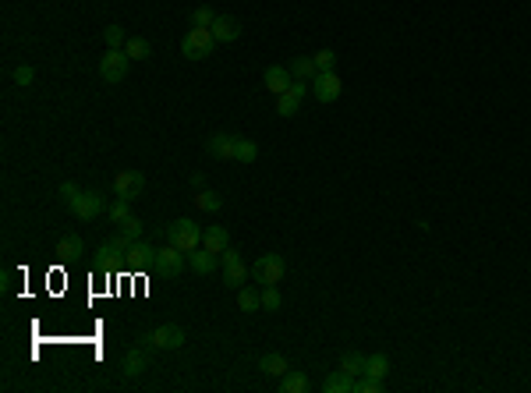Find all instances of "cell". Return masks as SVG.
Instances as JSON below:
<instances>
[{"mask_svg": "<svg viewBox=\"0 0 531 393\" xmlns=\"http://www.w3.org/2000/svg\"><path fill=\"white\" fill-rule=\"evenodd\" d=\"M212 21H216V11H212V7H206V4L192 11V29H210Z\"/></svg>", "mask_w": 531, "mask_h": 393, "instance_id": "obj_31", "label": "cell"}, {"mask_svg": "<svg viewBox=\"0 0 531 393\" xmlns=\"http://www.w3.org/2000/svg\"><path fill=\"white\" fill-rule=\"evenodd\" d=\"M210 32L216 36V43H234L241 36V21L230 14H216V21L210 25Z\"/></svg>", "mask_w": 531, "mask_h": 393, "instance_id": "obj_11", "label": "cell"}, {"mask_svg": "<svg viewBox=\"0 0 531 393\" xmlns=\"http://www.w3.org/2000/svg\"><path fill=\"white\" fill-rule=\"evenodd\" d=\"M145 369H149V351H145V347H135V351H128V354H124V362H120V372H124L128 379L142 376Z\"/></svg>", "mask_w": 531, "mask_h": 393, "instance_id": "obj_13", "label": "cell"}, {"mask_svg": "<svg viewBox=\"0 0 531 393\" xmlns=\"http://www.w3.org/2000/svg\"><path fill=\"white\" fill-rule=\"evenodd\" d=\"M234 160H237V163H244V167H248V163H255V160H259V146H255L252 138H241V135H237Z\"/></svg>", "mask_w": 531, "mask_h": 393, "instance_id": "obj_22", "label": "cell"}, {"mask_svg": "<svg viewBox=\"0 0 531 393\" xmlns=\"http://www.w3.org/2000/svg\"><path fill=\"white\" fill-rule=\"evenodd\" d=\"M14 82L25 89V86H32V82H36V71H32L29 64H21V68H14Z\"/></svg>", "mask_w": 531, "mask_h": 393, "instance_id": "obj_36", "label": "cell"}, {"mask_svg": "<svg viewBox=\"0 0 531 393\" xmlns=\"http://www.w3.org/2000/svg\"><path fill=\"white\" fill-rule=\"evenodd\" d=\"M287 68H291V75H294L298 82H312V78L319 75V68H316V61H312V57H294Z\"/></svg>", "mask_w": 531, "mask_h": 393, "instance_id": "obj_20", "label": "cell"}, {"mask_svg": "<svg viewBox=\"0 0 531 393\" xmlns=\"http://www.w3.org/2000/svg\"><path fill=\"white\" fill-rule=\"evenodd\" d=\"M128 64H131V57H128L124 50H106L103 57H100V75H103L106 86H117V82H124V75H128Z\"/></svg>", "mask_w": 531, "mask_h": 393, "instance_id": "obj_4", "label": "cell"}, {"mask_svg": "<svg viewBox=\"0 0 531 393\" xmlns=\"http://www.w3.org/2000/svg\"><path fill=\"white\" fill-rule=\"evenodd\" d=\"M142 227H145L142 220H135V216H128V220L120 223V234H124V238H131V241H138V238H142Z\"/></svg>", "mask_w": 531, "mask_h": 393, "instance_id": "obj_35", "label": "cell"}, {"mask_svg": "<svg viewBox=\"0 0 531 393\" xmlns=\"http://www.w3.org/2000/svg\"><path fill=\"white\" fill-rule=\"evenodd\" d=\"M234 262H241V252H237V248H227V252H220V266H234Z\"/></svg>", "mask_w": 531, "mask_h": 393, "instance_id": "obj_37", "label": "cell"}, {"mask_svg": "<svg viewBox=\"0 0 531 393\" xmlns=\"http://www.w3.org/2000/svg\"><path fill=\"white\" fill-rule=\"evenodd\" d=\"M312 61H316L319 71H336V53L333 50H319V53H312Z\"/></svg>", "mask_w": 531, "mask_h": 393, "instance_id": "obj_34", "label": "cell"}, {"mask_svg": "<svg viewBox=\"0 0 531 393\" xmlns=\"http://www.w3.org/2000/svg\"><path fill=\"white\" fill-rule=\"evenodd\" d=\"M128 216H131V202H128V198H117V202H110V209H106V220H110V223H117V227H120Z\"/></svg>", "mask_w": 531, "mask_h": 393, "instance_id": "obj_28", "label": "cell"}, {"mask_svg": "<svg viewBox=\"0 0 531 393\" xmlns=\"http://www.w3.org/2000/svg\"><path fill=\"white\" fill-rule=\"evenodd\" d=\"M284 305V297L277 291V284H269V287H262V312H277Z\"/></svg>", "mask_w": 531, "mask_h": 393, "instance_id": "obj_32", "label": "cell"}, {"mask_svg": "<svg viewBox=\"0 0 531 393\" xmlns=\"http://www.w3.org/2000/svg\"><path fill=\"white\" fill-rule=\"evenodd\" d=\"M340 369H344L347 376H361V372H365V358H361L358 351H347V354L340 358Z\"/></svg>", "mask_w": 531, "mask_h": 393, "instance_id": "obj_30", "label": "cell"}, {"mask_svg": "<svg viewBox=\"0 0 531 393\" xmlns=\"http://www.w3.org/2000/svg\"><path fill=\"white\" fill-rule=\"evenodd\" d=\"M142 340H145L149 347H160V351H177V347L185 344V330H181V326H174V322H167V326L149 330Z\"/></svg>", "mask_w": 531, "mask_h": 393, "instance_id": "obj_5", "label": "cell"}, {"mask_svg": "<svg viewBox=\"0 0 531 393\" xmlns=\"http://www.w3.org/2000/svg\"><path fill=\"white\" fill-rule=\"evenodd\" d=\"M244 284H248V266H244V262L223 266V287H234V291H241Z\"/></svg>", "mask_w": 531, "mask_h": 393, "instance_id": "obj_18", "label": "cell"}, {"mask_svg": "<svg viewBox=\"0 0 531 393\" xmlns=\"http://www.w3.org/2000/svg\"><path fill=\"white\" fill-rule=\"evenodd\" d=\"M195 205H199L202 213H220V209H223V195H220V192H206V188H202V192L195 195Z\"/></svg>", "mask_w": 531, "mask_h": 393, "instance_id": "obj_27", "label": "cell"}, {"mask_svg": "<svg viewBox=\"0 0 531 393\" xmlns=\"http://www.w3.org/2000/svg\"><path fill=\"white\" fill-rule=\"evenodd\" d=\"M340 93H344V82L336 71H319L312 78V96L319 103H333V99H340Z\"/></svg>", "mask_w": 531, "mask_h": 393, "instance_id": "obj_8", "label": "cell"}, {"mask_svg": "<svg viewBox=\"0 0 531 393\" xmlns=\"http://www.w3.org/2000/svg\"><path fill=\"white\" fill-rule=\"evenodd\" d=\"M103 43H106V50H124L128 36H124V29H120V25H106V29H103Z\"/></svg>", "mask_w": 531, "mask_h": 393, "instance_id": "obj_29", "label": "cell"}, {"mask_svg": "<svg viewBox=\"0 0 531 393\" xmlns=\"http://www.w3.org/2000/svg\"><path fill=\"white\" fill-rule=\"evenodd\" d=\"M202 245L210 248V252H227L230 248V234H227V227H206L202 230Z\"/></svg>", "mask_w": 531, "mask_h": 393, "instance_id": "obj_16", "label": "cell"}, {"mask_svg": "<svg viewBox=\"0 0 531 393\" xmlns=\"http://www.w3.org/2000/svg\"><path fill=\"white\" fill-rule=\"evenodd\" d=\"M167 241H170V245H177L185 255H192V252L202 245V227H199L195 220L181 216V220L167 223Z\"/></svg>", "mask_w": 531, "mask_h": 393, "instance_id": "obj_1", "label": "cell"}, {"mask_svg": "<svg viewBox=\"0 0 531 393\" xmlns=\"http://www.w3.org/2000/svg\"><path fill=\"white\" fill-rule=\"evenodd\" d=\"M212 50H216V36L210 29H188V36L181 39V53L188 61H206Z\"/></svg>", "mask_w": 531, "mask_h": 393, "instance_id": "obj_2", "label": "cell"}, {"mask_svg": "<svg viewBox=\"0 0 531 393\" xmlns=\"http://www.w3.org/2000/svg\"><path fill=\"white\" fill-rule=\"evenodd\" d=\"M262 82H266V89H269L273 96H280V93H287V89L294 86V75H291V68H284V64H269L266 75H262Z\"/></svg>", "mask_w": 531, "mask_h": 393, "instance_id": "obj_10", "label": "cell"}, {"mask_svg": "<svg viewBox=\"0 0 531 393\" xmlns=\"http://www.w3.org/2000/svg\"><path fill=\"white\" fill-rule=\"evenodd\" d=\"M113 192H117V198H138L142 192H145V178L138 174V170H117L113 174Z\"/></svg>", "mask_w": 531, "mask_h": 393, "instance_id": "obj_9", "label": "cell"}, {"mask_svg": "<svg viewBox=\"0 0 531 393\" xmlns=\"http://www.w3.org/2000/svg\"><path fill=\"white\" fill-rule=\"evenodd\" d=\"M234 146H237V135H212L206 142V153L212 160H234Z\"/></svg>", "mask_w": 531, "mask_h": 393, "instance_id": "obj_14", "label": "cell"}, {"mask_svg": "<svg viewBox=\"0 0 531 393\" xmlns=\"http://www.w3.org/2000/svg\"><path fill=\"white\" fill-rule=\"evenodd\" d=\"M259 369H262L266 376H277V379L291 372V365H287V358H284V354H273V351H269V354H262V362H259Z\"/></svg>", "mask_w": 531, "mask_h": 393, "instance_id": "obj_19", "label": "cell"}, {"mask_svg": "<svg viewBox=\"0 0 531 393\" xmlns=\"http://www.w3.org/2000/svg\"><path fill=\"white\" fill-rule=\"evenodd\" d=\"M237 308H241V312H259V308H262V291H255V287L244 284V287L237 291Z\"/></svg>", "mask_w": 531, "mask_h": 393, "instance_id": "obj_24", "label": "cell"}, {"mask_svg": "<svg viewBox=\"0 0 531 393\" xmlns=\"http://www.w3.org/2000/svg\"><path fill=\"white\" fill-rule=\"evenodd\" d=\"M185 262H188V255H185L177 245H170V241H167L163 248H156V266H160V273H163V277H170V280H174V277H181V273H185Z\"/></svg>", "mask_w": 531, "mask_h": 393, "instance_id": "obj_6", "label": "cell"}, {"mask_svg": "<svg viewBox=\"0 0 531 393\" xmlns=\"http://www.w3.org/2000/svg\"><path fill=\"white\" fill-rule=\"evenodd\" d=\"M124 53H128L131 61H149V57H153V46H149V39H142V36H128Z\"/></svg>", "mask_w": 531, "mask_h": 393, "instance_id": "obj_21", "label": "cell"}, {"mask_svg": "<svg viewBox=\"0 0 531 393\" xmlns=\"http://www.w3.org/2000/svg\"><path fill=\"white\" fill-rule=\"evenodd\" d=\"M61 198H64V202H71V198H78V185H71V181H64V185H61Z\"/></svg>", "mask_w": 531, "mask_h": 393, "instance_id": "obj_38", "label": "cell"}, {"mask_svg": "<svg viewBox=\"0 0 531 393\" xmlns=\"http://www.w3.org/2000/svg\"><path fill=\"white\" fill-rule=\"evenodd\" d=\"M280 390L284 393H305L309 390V376H305V372H287V376H280Z\"/></svg>", "mask_w": 531, "mask_h": 393, "instance_id": "obj_26", "label": "cell"}, {"mask_svg": "<svg viewBox=\"0 0 531 393\" xmlns=\"http://www.w3.org/2000/svg\"><path fill=\"white\" fill-rule=\"evenodd\" d=\"M188 262H192V270H195L199 277H210V273H216V266H220V255L210 252L206 245H199V248L188 255Z\"/></svg>", "mask_w": 531, "mask_h": 393, "instance_id": "obj_12", "label": "cell"}, {"mask_svg": "<svg viewBox=\"0 0 531 393\" xmlns=\"http://www.w3.org/2000/svg\"><path fill=\"white\" fill-rule=\"evenodd\" d=\"M284 273H287L284 255H262V259H255V266H252V280H255V284H262V287L280 284V280H284Z\"/></svg>", "mask_w": 531, "mask_h": 393, "instance_id": "obj_3", "label": "cell"}, {"mask_svg": "<svg viewBox=\"0 0 531 393\" xmlns=\"http://www.w3.org/2000/svg\"><path fill=\"white\" fill-rule=\"evenodd\" d=\"M82 252H86V245H82L78 234H64V238L57 241V259H61V262H75Z\"/></svg>", "mask_w": 531, "mask_h": 393, "instance_id": "obj_15", "label": "cell"}, {"mask_svg": "<svg viewBox=\"0 0 531 393\" xmlns=\"http://www.w3.org/2000/svg\"><path fill=\"white\" fill-rule=\"evenodd\" d=\"M386 372H390V358H386V354H368V358H365V372H361V376L386 379Z\"/></svg>", "mask_w": 531, "mask_h": 393, "instance_id": "obj_25", "label": "cell"}, {"mask_svg": "<svg viewBox=\"0 0 531 393\" xmlns=\"http://www.w3.org/2000/svg\"><path fill=\"white\" fill-rule=\"evenodd\" d=\"M354 393H383V379H376V376H358V379H354Z\"/></svg>", "mask_w": 531, "mask_h": 393, "instance_id": "obj_33", "label": "cell"}, {"mask_svg": "<svg viewBox=\"0 0 531 393\" xmlns=\"http://www.w3.org/2000/svg\"><path fill=\"white\" fill-rule=\"evenodd\" d=\"M192 188H199V192H202V188H206V178H202V174H192Z\"/></svg>", "mask_w": 531, "mask_h": 393, "instance_id": "obj_39", "label": "cell"}, {"mask_svg": "<svg viewBox=\"0 0 531 393\" xmlns=\"http://www.w3.org/2000/svg\"><path fill=\"white\" fill-rule=\"evenodd\" d=\"M68 209H71L78 220H96L106 209V198L100 195V192H78V198L68 202Z\"/></svg>", "mask_w": 531, "mask_h": 393, "instance_id": "obj_7", "label": "cell"}, {"mask_svg": "<svg viewBox=\"0 0 531 393\" xmlns=\"http://www.w3.org/2000/svg\"><path fill=\"white\" fill-rule=\"evenodd\" d=\"M142 262H156V248L145 245V241H135L131 252H128V266H142Z\"/></svg>", "mask_w": 531, "mask_h": 393, "instance_id": "obj_23", "label": "cell"}, {"mask_svg": "<svg viewBox=\"0 0 531 393\" xmlns=\"http://www.w3.org/2000/svg\"><path fill=\"white\" fill-rule=\"evenodd\" d=\"M322 390H326V393H354V376H347L344 369H336V372H329V376H326Z\"/></svg>", "mask_w": 531, "mask_h": 393, "instance_id": "obj_17", "label": "cell"}]
</instances>
